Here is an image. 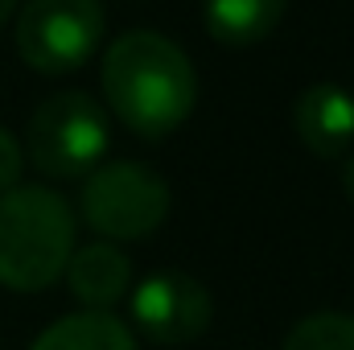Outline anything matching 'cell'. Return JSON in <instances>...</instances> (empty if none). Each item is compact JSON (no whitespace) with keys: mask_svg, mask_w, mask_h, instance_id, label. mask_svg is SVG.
Here are the masks:
<instances>
[{"mask_svg":"<svg viewBox=\"0 0 354 350\" xmlns=\"http://www.w3.org/2000/svg\"><path fill=\"white\" fill-rule=\"evenodd\" d=\"M21 169H25V149L17 145V136L8 128H0V194L21 185Z\"/></svg>","mask_w":354,"mask_h":350,"instance_id":"12","label":"cell"},{"mask_svg":"<svg viewBox=\"0 0 354 350\" xmlns=\"http://www.w3.org/2000/svg\"><path fill=\"white\" fill-rule=\"evenodd\" d=\"M103 29L99 0H29L17 12V54L37 75H71L91 62Z\"/></svg>","mask_w":354,"mask_h":350,"instance_id":"5","label":"cell"},{"mask_svg":"<svg viewBox=\"0 0 354 350\" xmlns=\"http://www.w3.org/2000/svg\"><path fill=\"white\" fill-rule=\"evenodd\" d=\"M284 350H354V313L322 309V313L301 317L288 330Z\"/></svg>","mask_w":354,"mask_h":350,"instance_id":"11","label":"cell"},{"mask_svg":"<svg viewBox=\"0 0 354 350\" xmlns=\"http://www.w3.org/2000/svg\"><path fill=\"white\" fill-rule=\"evenodd\" d=\"M75 239V206L54 185H12L0 194V288H50L66 272Z\"/></svg>","mask_w":354,"mask_h":350,"instance_id":"2","label":"cell"},{"mask_svg":"<svg viewBox=\"0 0 354 350\" xmlns=\"http://www.w3.org/2000/svg\"><path fill=\"white\" fill-rule=\"evenodd\" d=\"M99 79L111 116L145 140H161L177 132L198 103L194 62L174 37L157 29L120 33L103 50Z\"/></svg>","mask_w":354,"mask_h":350,"instance_id":"1","label":"cell"},{"mask_svg":"<svg viewBox=\"0 0 354 350\" xmlns=\"http://www.w3.org/2000/svg\"><path fill=\"white\" fill-rule=\"evenodd\" d=\"M12 8H17V0H0V29L12 21Z\"/></svg>","mask_w":354,"mask_h":350,"instance_id":"14","label":"cell"},{"mask_svg":"<svg viewBox=\"0 0 354 350\" xmlns=\"http://www.w3.org/2000/svg\"><path fill=\"white\" fill-rule=\"evenodd\" d=\"M288 0H202L206 33L223 46H256L280 25Z\"/></svg>","mask_w":354,"mask_h":350,"instance_id":"10","label":"cell"},{"mask_svg":"<svg viewBox=\"0 0 354 350\" xmlns=\"http://www.w3.org/2000/svg\"><path fill=\"white\" fill-rule=\"evenodd\" d=\"M62 276H66L79 305L111 309L132 284V260L115 243H83V248L71 252V264H66Z\"/></svg>","mask_w":354,"mask_h":350,"instance_id":"8","label":"cell"},{"mask_svg":"<svg viewBox=\"0 0 354 350\" xmlns=\"http://www.w3.org/2000/svg\"><path fill=\"white\" fill-rule=\"evenodd\" d=\"M111 149V120L87 91H58L46 95L25 128V153L33 169L54 181L87 177L103 165Z\"/></svg>","mask_w":354,"mask_h":350,"instance_id":"3","label":"cell"},{"mask_svg":"<svg viewBox=\"0 0 354 350\" xmlns=\"http://www.w3.org/2000/svg\"><path fill=\"white\" fill-rule=\"evenodd\" d=\"M342 190H346V198L354 202V149L346 153V161H342Z\"/></svg>","mask_w":354,"mask_h":350,"instance_id":"13","label":"cell"},{"mask_svg":"<svg viewBox=\"0 0 354 350\" xmlns=\"http://www.w3.org/2000/svg\"><path fill=\"white\" fill-rule=\"evenodd\" d=\"M132 322L157 347H185L210 330L214 301L189 272H153L132 288Z\"/></svg>","mask_w":354,"mask_h":350,"instance_id":"6","label":"cell"},{"mask_svg":"<svg viewBox=\"0 0 354 350\" xmlns=\"http://www.w3.org/2000/svg\"><path fill=\"white\" fill-rule=\"evenodd\" d=\"M169 181L140 161H107L83 177L79 214L107 243H132L153 235L169 219Z\"/></svg>","mask_w":354,"mask_h":350,"instance_id":"4","label":"cell"},{"mask_svg":"<svg viewBox=\"0 0 354 350\" xmlns=\"http://www.w3.org/2000/svg\"><path fill=\"white\" fill-rule=\"evenodd\" d=\"M29 350H140L136 334L111 309H83L46 326Z\"/></svg>","mask_w":354,"mask_h":350,"instance_id":"9","label":"cell"},{"mask_svg":"<svg viewBox=\"0 0 354 350\" xmlns=\"http://www.w3.org/2000/svg\"><path fill=\"white\" fill-rule=\"evenodd\" d=\"M292 128L313 157H346L354 149V91L342 83H313L292 103Z\"/></svg>","mask_w":354,"mask_h":350,"instance_id":"7","label":"cell"}]
</instances>
